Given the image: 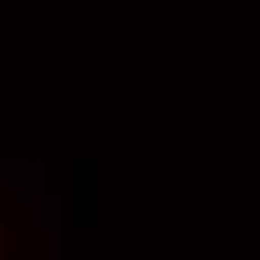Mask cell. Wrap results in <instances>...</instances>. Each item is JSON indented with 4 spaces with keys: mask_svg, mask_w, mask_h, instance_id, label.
Here are the masks:
<instances>
[{
    "mask_svg": "<svg viewBox=\"0 0 260 260\" xmlns=\"http://www.w3.org/2000/svg\"><path fill=\"white\" fill-rule=\"evenodd\" d=\"M0 260H9V242H5V224H0Z\"/></svg>",
    "mask_w": 260,
    "mask_h": 260,
    "instance_id": "cell-1",
    "label": "cell"
}]
</instances>
